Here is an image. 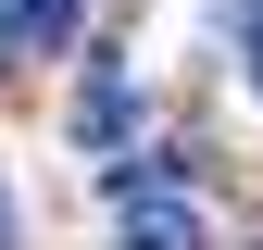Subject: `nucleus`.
<instances>
[{
  "instance_id": "39448f33",
  "label": "nucleus",
  "mask_w": 263,
  "mask_h": 250,
  "mask_svg": "<svg viewBox=\"0 0 263 250\" xmlns=\"http://www.w3.org/2000/svg\"><path fill=\"white\" fill-rule=\"evenodd\" d=\"M251 88H263V25H251Z\"/></svg>"
},
{
  "instance_id": "f257e3e1",
  "label": "nucleus",
  "mask_w": 263,
  "mask_h": 250,
  "mask_svg": "<svg viewBox=\"0 0 263 250\" xmlns=\"http://www.w3.org/2000/svg\"><path fill=\"white\" fill-rule=\"evenodd\" d=\"M125 250H213V238H201V200H176V187H125Z\"/></svg>"
},
{
  "instance_id": "f03ea898",
  "label": "nucleus",
  "mask_w": 263,
  "mask_h": 250,
  "mask_svg": "<svg viewBox=\"0 0 263 250\" xmlns=\"http://www.w3.org/2000/svg\"><path fill=\"white\" fill-rule=\"evenodd\" d=\"M125 125H138V100H125V75H88V100H76V138H88V150H113Z\"/></svg>"
},
{
  "instance_id": "20e7f679",
  "label": "nucleus",
  "mask_w": 263,
  "mask_h": 250,
  "mask_svg": "<svg viewBox=\"0 0 263 250\" xmlns=\"http://www.w3.org/2000/svg\"><path fill=\"white\" fill-rule=\"evenodd\" d=\"M25 50V0H0V62H13Z\"/></svg>"
},
{
  "instance_id": "7ed1b4c3",
  "label": "nucleus",
  "mask_w": 263,
  "mask_h": 250,
  "mask_svg": "<svg viewBox=\"0 0 263 250\" xmlns=\"http://www.w3.org/2000/svg\"><path fill=\"white\" fill-rule=\"evenodd\" d=\"M76 38V0H25V50H63Z\"/></svg>"
}]
</instances>
